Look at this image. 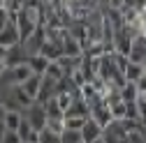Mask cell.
I'll use <instances>...</instances> for the list:
<instances>
[{
  "label": "cell",
  "instance_id": "3957f363",
  "mask_svg": "<svg viewBox=\"0 0 146 143\" xmlns=\"http://www.w3.org/2000/svg\"><path fill=\"white\" fill-rule=\"evenodd\" d=\"M3 143H21V138H19L16 132H7V134L3 136Z\"/></svg>",
  "mask_w": 146,
  "mask_h": 143
},
{
  "label": "cell",
  "instance_id": "6da1fadb",
  "mask_svg": "<svg viewBox=\"0 0 146 143\" xmlns=\"http://www.w3.org/2000/svg\"><path fill=\"white\" fill-rule=\"evenodd\" d=\"M21 122H23V118L19 115V111H9V113H5V125H7V132H19Z\"/></svg>",
  "mask_w": 146,
  "mask_h": 143
},
{
  "label": "cell",
  "instance_id": "277c9868",
  "mask_svg": "<svg viewBox=\"0 0 146 143\" xmlns=\"http://www.w3.org/2000/svg\"><path fill=\"white\" fill-rule=\"evenodd\" d=\"M3 69H5V67H3V62H0V74H3Z\"/></svg>",
  "mask_w": 146,
  "mask_h": 143
},
{
  "label": "cell",
  "instance_id": "7a4b0ae2",
  "mask_svg": "<svg viewBox=\"0 0 146 143\" xmlns=\"http://www.w3.org/2000/svg\"><path fill=\"white\" fill-rule=\"evenodd\" d=\"M98 136H100L98 125H90V122H88V127H86V132H84V141H86V143H90V141H95Z\"/></svg>",
  "mask_w": 146,
  "mask_h": 143
}]
</instances>
